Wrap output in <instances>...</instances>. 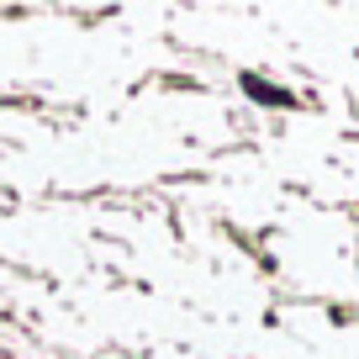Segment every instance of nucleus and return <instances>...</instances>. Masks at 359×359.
I'll return each instance as SVG.
<instances>
[{"mask_svg": "<svg viewBox=\"0 0 359 359\" xmlns=\"http://www.w3.org/2000/svg\"><path fill=\"white\" fill-rule=\"evenodd\" d=\"M243 85H248V95H259V101H275V106H285V95H280V90L259 85V79H243Z\"/></svg>", "mask_w": 359, "mask_h": 359, "instance_id": "1", "label": "nucleus"}]
</instances>
